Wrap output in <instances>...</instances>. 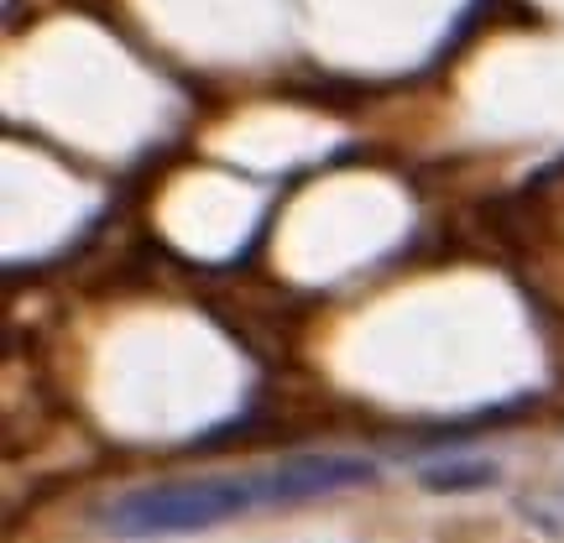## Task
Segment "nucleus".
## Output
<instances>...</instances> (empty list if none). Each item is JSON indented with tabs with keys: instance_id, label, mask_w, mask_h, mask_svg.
<instances>
[{
	"instance_id": "f257e3e1",
	"label": "nucleus",
	"mask_w": 564,
	"mask_h": 543,
	"mask_svg": "<svg viewBox=\"0 0 564 543\" xmlns=\"http://www.w3.org/2000/svg\"><path fill=\"white\" fill-rule=\"evenodd\" d=\"M377 465L361 455H293L267 470L241 476H194V481L137 486L105 507V528L116 539H167V533H204L257 507H299L314 497H335L350 486H371Z\"/></svg>"
},
{
	"instance_id": "f03ea898",
	"label": "nucleus",
	"mask_w": 564,
	"mask_h": 543,
	"mask_svg": "<svg viewBox=\"0 0 564 543\" xmlns=\"http://www.w3.org/2000/svg\"><path fill=\"white\" fill-rule=\"evenodd\" d=\"M497 481V460H440L423 465L419 486L434 491V497H465V491H486Z\"/></svg>"
},
{
	"instance_id": "7ed1b4c3",
	"label": "nucleus",
	"mask_w": 564,
	"mask_h": 543,
	"mask_svg": "<svg viewBox=\"0 0 564 543\" xmlns=\"http://www.w3.org/2000/svg\"><path fill=\"white\" fill-rule=\"evenodd\" d=\"M518 512H523L539 533L564 539V486H539V491H523V497H518Z\"/></svg>"
}]
</instances>
